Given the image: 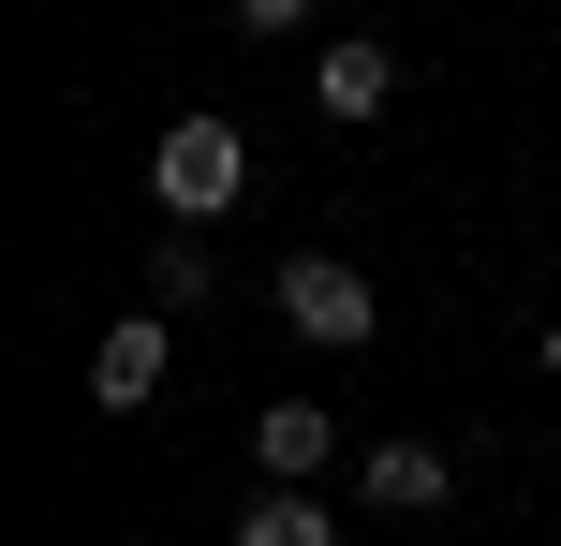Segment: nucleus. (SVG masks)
I'll use <instances>...</instances> for the list:
<instances>
[{
	"label": "nucleus",
	"instance_id": "obj_1",
	"mask_svg": "<svg viewBox=\"0 0 561 546\" xmlns=\"http://www.w3.org/2000/svg\"><path fill=\"white\" fill-rule=\"evenodd\" d=\"M148 193H163L178 222H222V207L252 193V133H237V118H178V133L148 148Z\"/></svg>",
	"mask_w": 561,
	"mask_h": 546
},
{
	"label": "nucleus",
	"instance_id": "obj_2",
	"mask_svg": "<svg viewBox=\"0 0 561 546\" xmlns=\"http://www.w3.org/2000/svg\"><path fill=\"white\" fill-rule=\"evenodd\" d=\"M266 295H280V325H296V340H325V355H355L369 325H385V295H369V281H355L340 252H296V266H280Z\"/></svg>",
	"mask_w": 561,
	"mask_h": 546
},
{
	"label": "nucleus",
	"instance_id": "obj_3",
	"mask_svg": "<svg viewBox=\"0 0 561 546\" xmlns=\"http://www.w3.org/2000/svg\"><path fill=\"white\" fill-rule=\"evenodd\" d=\"M163 370H178V325H163V311H134V325L89 340V399H104V414H148V399H163Z\"/></svg>",
	"mask_w": 561,
	"mask_h": 546
},
{
	"label": "nucleus",
	"instance_id": "obj_4",
	"mask_svg": "<svg viewBox=\"0 0 561 546\" xmlns=\"http://www.w3.org/2000/svg\"><path fill=\"white\" fill-rule=\"evenodd\" d=\"M310 104H325V118H385L399 104V45H325V59H310Z\"/></svg>",
	"mask_w": 561,
	"mask_h": 546
},
{
	"label": "nucleus",
	"instance_id": "obj_5",
	"mask_svg": "<svg viewBox=\"0 0 561 546\" xmlns=\"http://www.w3.org/2000/svg\"><path fill=\"white\" fill-rule=\"evenodd\" d=\"M252 458H266V488H310V473H325V399H266Z\"/></svg>",
	"mask_w": 561,
	"mask_h": 546
},
{
	"label": "nucleus",
	"instance_id": "obj_6",
	"mask_svg": "<svg viewBox=\"0 0 561 546\" xmlns=\"http://www.w3.org/2000/svg\"><path fill=\"white\" fill-rule=\"evenodd\" d=\"M369 502L385 518H428L444 502V443H369Z\"/></svg>",
	"mask_w": 561,
	"mask_h": 546
},
{
	"label": "nucleus",
	"instance_id": "obj_7",
	"mask_svg": "<svg viewBox=\"0 0 561 546\" xmlns=\"http://www.w3.org/2000/svg\"><path fill=\"white\" fill-rule=\"evenodd\" d=\"M237 546H340V518H325L310 488H266L252 518H237Z\"/></svg>",
	"mask_w": 561,
	"mask_h": 546
},
{
	"label": "nucleus",
	"instance_id": "obj_8",
	"mask_svg": "<svg viewBox=\"0 0 561 546\" xmlns=\"http://www.w3.org/2000/svg\"><path fill=\"white\" fill-rule=\"evenodd\" d=\"M148 311H163V325H178V311H207V236H193V222L148 252Z\"/></svg>",
	"mask_w": 561,
	"mask_h": 546
},
{
	"label": "nucleus",
	"instance_id": "obj_9",
	"mask_svg": "<svg viewBox=\"0 0 561 546\" xmlns=\"http://www.w3.org/2000/svg\"><path fill=\"white\" fill-rule=\"evenodd\" d=\"M325 0H237V30H310Z\"/></svg>",
	"mask_w": 561,
	"mask_h": 546
},
{
	"label": "nucleus",
	"instance_id": "obj_10",
	"mask_svg": "<svg viewBox=\"0 0 561 546\" xmlns=\"http://www.w3.org/2000/svg\"><path fill=\"white\" fill-rule=\"evenodd\" d=\"M547 370H561V325H547Z\"/></svg>",
	"mask_w": 561,
	"mask_h": 546
}]
</instances>
